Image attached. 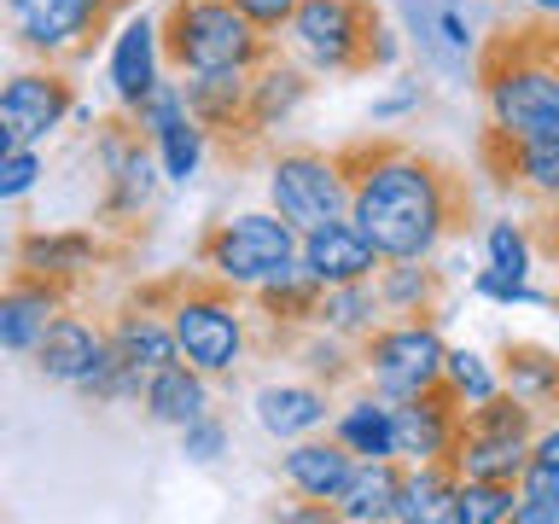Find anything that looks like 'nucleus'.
<instances>
[{
	"label": "nucleus",
	"instance_id": "1",
	"mask_svg": "<svg viewBox=\"0 0 559 524\" xmlns=\"http://www.w3.org/2000/svg\"><path fill=\"white\" fill-rule=\"evenodd\" d=\"M338 169L349 181V222L373 239V251L384 262L431 257V245L466 210L454 169L431 164V157H419L408 146H391V140L338 152Z\"/></svg>",
	"mask_w": 559,
	"mask_h": 524
},
{
	"label": "nucleus",
	"instance_id": "2",
	"mask_svg": "<svg viewBox=\"0 0 559 524\" xmlns=\"http://www.w3.org/2000/svg\"><path fill=\"white\" fill-rule=\"evenodd\" d=\"M484 99L507 140L559 146V64L542 29H507L484 47Z\"/></svg>",
	"mask_w": 559,
	"mask_h": 524
},
{
	"label": "nucleus",
	"instance_id": "3",
	"mask_svg": "<svg viewBox=\"0 0 559 524\" xmlns=\"http://www.w3.org/2000/svg\"><path fill=\"white\" fill-rule=\"evenodd\" d=\"M531 443H536V408H531V402H519L513 391H507V396L489 391L484 402L461 408L443 461L454 466V478L519 484L524 466H531Z\"/></svg>",
	"mask_w": 559,
	"mask_h": 524
},
{
	"label": "nucleus",
	"instance_id": "4",
	"mask_svg": "<svg viewBox=\"0 0 559 524\" xmlns=\"http://www.w3.org/2000/svg\"><path fill=\"white\" fill-rule=\"evenodd\" d=\"M157 35H164L169 64L192 70V76H204V70H251L274 52V41L234 0H175Z\"/></svg>",
	"mask_w": 559,
	"mask_h": 524
},
{
	"label": "nucleus",
	"instance_id": "5",
	"mask_svg": "<svg viewBox=\"0 0 559 524\" xmlns=\"http://www.w3.org/2000/svg\"><path fill=\"white\" fill-rule=\"evenodd\" d=\"M286 35L326 70H373L396 52L373 0H297Z\"/></svg>",
	"mask_w": 559,
	"mask_h": 524
},
{
	"label": "nucleus",
	"instance_id": "6",
	"mask_svg": "<svg viewBox=\"0 0 559 524\" xmlns=\"http://www.w3.org/2000/svg\"><path fill=\"white\" fill-rule=\"evenodd\" d=\"M199 257L216 279H227V286H262V279H274L280 269H292L297 227L286 216H234V222L210 227Z\"/></svg>",
	"mask_w": 559,
	"mask_h": 524
},
{
	"label": "nucleus",
	"instance_id": "7",
	"mask_svg": "<svg viewBox=\"0 0 559 524\" xmlns=\"http://www.w3.org/2000/svg\"><path fill=\"white\" fill-rule=\"evenodd\" d=\"M175 314V349L181 361H192L199 373H234L239 356H245V321L227 297V279L216 286H187L181 303L169 309Z\"/></svg>",
	"mask_w": 559,
	"mask_h": 524
},
{
	"label": "nucleus",
	"instance_id": "8",
	"mask_svg": "<svg viewBox=\"0 0 559 524\" xmlns=\"http://www.w3.org/2000/svg\"><path fill=\"white\" fill-rule=\"evenodd\" d=\"M269 192H274V210L297 227V234H309V227H321V222L349 210V181H344L338 157H321V152L274 157Z\"/></svg>",
	"mask_w": 559,
	"mask_h": 524
},
{
	"label": "nucleus",
	"instance_id": "9",
	"mask_svg": "<svg viewBox=\"0 0 559 524\" xmlns=\"http://www.w3.org/2000/svg\"><path fill=\"white\" fill-rule=\"evenodd\" d=\"M367 373H373L384 402H414L443 379V344L431 326H384L367 338Z\"/></svg>",
	"mask_w": 559,
	"mask_h": 524
},
{
	"label": "nucleus",
	"instance_id": "10",
	"mask_svg": "<svg viewBox=\"0 0 559 524\" xmlns=\"http://www.w3.org/2000/svg\"><path fill=\"white\" fill-rule=\"evenodd\" d=\"M70 105H76V94H70V82L59 70H24V76H12L0 87V122H7V134L17 146H35L41 134H52Z\"/></svg>",
	"mask_w": 559,
	"mask_h": 524
},
{
	"label": "nucleus",
	"instance_id": "11",
	"mask_svg": "<svg viewBox=\"0 0 559 524\" xmlns=\"http://www.w3.org/2000/svg\"><path fill=\"white\" fill-rule=\"evenodd\" d=\"M17 41L35 52H64L76 47L82 35H94L111 12V0H7Z\"/></svg>",
	"mask_w": 559,
	"mask_h": 524
},
{
	"label": "nucleus",
	"instance_id": "12",
	"mask_svg": "<svg viewBox=\"0 0 559 524\" xmlns=\"http://www.w3.org/2000/svg\"><path fill=\"white\" fill-rule=\"evenodd\" d=\"M379 262L384 257L373 251V239H367L356 222H344V216H332V222H321V227L304 234V269L321 279V286H356V279H373Z\"/></svg>",
	"mask_w": 559,
	"mask_h": 524
},
{
	"label": "nucleus",
	"instance_id": "13",
	"mask_svg": "<svg viewBox=\"0 0 559 524\" xmlns=\"http://www.w3.org/2000/svg\"><path fill=\"white\" fill-rule=\"evenodd\" d=\"M64 314V286L59 279H41V274H24L7 291H0V344L7 349H35V338Z\"/></svg>",
	"mask_w": 559,
	"mask_h": 524
},
{
	"label": "nucleus",
	"instance_id": "14",
	"mask_svg": "<svg viewBox=\"0 0 559 524\" xmlns=\"http://www.w3.org/2000/svg\"><path fill=\"white\" fill-rule=\"evenodd\" d=\"M99 356H105V332H94L87 321H76V314H59V321L35 338V367L59 384H82L99 367Z\"/></svg>",
	"mask_w": 559,
	"mask_h": 524
},
{
	"label": "nucleus",
	"instance_id": "15",
	"mask_svg": "<svg viewBox=\"0 0 559 524\" xmlns=\"http://www.w3.org/2000/svg\"><path fill=\"white\" fill-rule=\"evenodd\" d=\"M402 478L408 472L396 466V454H379V461H367L349 472V484H344V496L332 513L349 519V524H379V519H396V496H402Z\"/></svg>",
	"mask_w": 559,
	"mask_h": 524
},
{
	"label": "nucleus",
	"instance_id": "16",
	"mask_svg": "<svg viewBox=\"0 0 559 524\" xmlns=\"http://www.w3.org/2000/svg\"><path fill=\"white\" fill-rule=\"evenodd\" d=\"M280 472H286V484L297 489V496L309 501H338L349 472H356V454H349L338 437L332 443H297L286 461H280Z\"/></svg>",
	"mask_w": 559,
	"mask_h": 524
},
{
	"label": "nucleus",
	"instance_id": "17",
	"mask_svg": "<svg viewBox=\"0 0 559 524\" xmlns=\"http://www.w3.org/2000/svg\"><path fill=\"white\" fill-rule=\"evenodd\" d=\"M245 94H251L245 70H204V76L187 82V111L199 117L204 134H234V129H245Z\"/></svg>",
	"mask_w": 559,
	"mask_h": 524
},
{
	"label": "nucleus",
	"instance_id": "18",
	"mask_svg": "<svg viewBox=\"0 0 559 524\" xmlns=\"http://www.w3.org/2000/svg\"><path fill=\"white\" fill-rule=\"evenodd\" d=\"M146 414L157 426H192L199 414H210L204 373L192 361H169L157 373H146Z\"/></svg>",
	"mask_w": 559,
	"mask_h": 524
},
{
	"label": "nucleus",
	"instance_id": "19",
	"mask_svg": "<svg viewBox=\"0 0 559 524\" xmlns=\"http://www.w3.org/2000/svg\"><path fill=\"white\" fill-rule=\"evenodd\" d=\"M309 94V76L297 64L286 59H262V76H251V94H245V129L262 134V129H274L280 117H292L297 111V99Z\"/></svg>",
	"mask_w": 559,
	"mask_h": 524
},
{
	"label": "nucleus",
	"instance_id": "20",
	"mask_svg": "<svg viewBox=\"0 0 559 524\" xmlns=\"http://www.w3.org/2000/svg\"><path fill=\"white\" fill-rule=\"evenodd\" d=\"M105 344H111L134 373H157V367L181 361V349H175V326H164L146 309H140V314H117V326L105 332Z\"/></svg>",
	"mask_w": 559,
	"mask_h": 524
},
{
	"label": "nucleus",
	"instance_id": "21",
	"mask_svg": "<svg viewBox=\"0 0 559 524\" xmlns=\"http://www.w3.org/2000/svg\"><path fill=\"white\" fill-rule=\"evenodd\" d=\"M257 426L274 437H304L314 426H326V391H314V384H269V391H257Z\"/></svg>",
	"mask_w": 559,
	"mask_h": 524
},
{
	"label": "nucleus",
	"instance_id": "22",
	"mask_svg": "<svg viewBox=\"0 0 559 524\" xmlns=\"http://www.w3.org/2000/svg\"><path fill=\"white\" fill-rule=\"evenodd\" d=\"M99 245L94 234H29L24 245H17V269L24 274H41V279H76L82 269H94Z\"/></svg>",
	"mask_w": 559,
	"mask_h": 524
},
{
	"label": "nucleus",
	"instance_id": "23",
	"mask_svg": "<svg viewBox=\"0 0 559 524\" xmlns=\"http://www.w3.org/2000/svg\"><path fill=\"white\" fill-rule=\"evenodd\" d=\"M111 82H117L122 105H140V99H146V87L157 82V29L146 24V17L122 24L117 52H111Z\"/></svg>",
	"mask_w": 559,
	"mask_h": 524
},
{
	"label": "nucleus",
	"instance_id": "24",
	"mask_svg": "<svg viewBox=\"0 0 559 524\" xmlns=\"http://www.w3.org/2000/svg\"><path fill=\"white\" fill-rule=\"evenodd\" d=\"M519 507V489L513 484H496V478H454V496L443 507L449 524H501L513 519Z\"/></svg>",
	"mask_w": 559,
	"mask_h": 524
},
{
	"label": "nucleus",
	"instance_id": "25",
	"mask_svg": "<svg viewBox=\"0 0 559 524\" xmlns=\"http://www.w3.org/2000/svg\"><path fill=\"white\" fill-rule=\"evenodd\" d=\"M338 443L349 454H361V461H379V454H396V419H391V402H356V408H344L338 419Z\"/></svg>",
	"mask_w": 559,
	"mask_h": 524
},
{
	"label": "nucleus",
	"instance_id": "26",
	"mask_svg": "<svg viewBox=\"0 0 559 524\" xmlns=\"http://www.w3.org/2000/svg\"><path fill=\"white\" fill-rule=\"evenodd\" d=\"M507 391H513L519 402H554L559 396V356H548V349L536 344H507Z\"/></svg>",
	"mask_w": 559,
	"mask_h": 524
},
{
	"label": "nucleus",
	"instance_id": "27",
	"mask_svg": "<svg viewBox=\"0 0 559 524\" xmlns=\"http://www.w3.org/2000/svg\"><path fill=\"white\" fill-rule=\"evenodd\" d=\"M449 496H454V466L449 461H419L414 478H402L396 519H443Z\"/></svg>",
	"mask_w": 559,
	"mask_h": 524
},
{
	"label": "nucleus",
	"instance_id": "28",
	"mask_svg": "<svg viewBox=\"0 0 559 524\" xmlns=\"http://www.w3.org/2000/svg\"><path fill=\"white\" fill-rule=\"evenodd\" d=\"M379 303L384 309H402V314H419L437 303V274L419 269V257H396L379 279Z\"/></svg>",
	"mask_w": 559,
	"mask_h": 524
},
{
	"label": "nucleus",
	"instance_id": "29",
	"mask_svg": "<svg viewBox=\"0 0 559 524\" xmlns=\"http://www.w3.org/2000/svg\"><path fill=\"white\" fill-rule=\"evenodd\" d=\"M157 152H164V169L175 175V181H187V175L199 169V157H204V129H199V117H192V111L169 117L164 129H157Z\"/></svg>",
	"mask_w": 559,
	"mask_h": 524
},
{
	"label": "nucleus",
	"instance_id": "30",
	"mask_svg": "<svg viewBox=\"0 0 559 524\" xmlns=\"http://www.w3.org/2000/svg\"><path fill=\"white\" fill-rule=\"evenodd\" d=\"M513 524H559V466H524V496L513 507Z\"/></svg>",
	"mask_w": 559,
	"mask_h": 524
},
{
	"label": "nucleus",
	"instance_id": "31",
	"mask_svg": "<svg viewBox=\"0 0 559 524\" xmlns=\"http://www.w3.org/2000/svg\"><path fill=\"white\" fill-rule=\"evenodd\" d=\"M321 321L338 326V332H361L367 321H373V291H367V279H356V286H326Z\"/></svg>",
	"mask_w": 559,
	"mask_h": 524
},
{
	"label": "nucleus",
	"instance_id": "32",
	"mask_svg": "<svg viewBox=\"0 0 559 524\" xmlns=\"http://www.w3.org/2000/svg\"><path fill=\"white\" fill-rule=\"evenodd\" d=\"M443 384L461 402H484L489 391H496V379H489L484 356H472V349H443Z\"/></svg>",
	"mask_w": 559,
	"mask_h": 524
},
{
	"label": "nucleus",
	"instance_id": "33",
	"mask_svg": "<svg viewBox=\"0 0 559 524\" xmlns=\"http://www.w3.org/2000/svg\"><path fill=\"white\" fill-rule=\"evenodd\" d=\"M489 269H501V274H513V279H524V269H531V245H524V234H519L513 222L489 227Z\"/></svg>",
	"mask_w": 559,
	"mask_h": 524
},
{
	"label": "nucleus",
	"instance_id": "34",
	"mask_svg": "<svg viewBox=\"0 0 559 524\" xmlns=\"http://www.w3.org/2000/svg\"><path fill=\"white\" fill-rule=\"evenodd\" d=\"M35 175H41V157H35L29 146H12L7 157H0V199H17V192H29Z\"/></svg>",
	"mask_w": 559,
	"mask_h": 524
},
{
	"label": "nucleus",
	"instance_id": "35",
	"mask_svg": "<svg viewBox=\"0 0 559 524\" xmlns=\"http://www.w3.org/2000/svg\"><path fill=\"white\" fill-rule=\"evenodd\" d=\"M234 7L251 17V24L262 35H274V29H286L292 24V12H297V0H234Z\"/></svg>",
	"mask_w": 559,
	"mask_h": 524
},
{
	"label": "nucleus",
	"instance_id": "36",
	"mask_svg": "<svg viewBox=\"0 0 559 524\" xmlns=\"http://www.w3.org/2000/svg\"><path fill=\"white\" fill-rule=\"evenodd\" d=\"M181 437H187V454H192V461H216V454H222V443H227V437H222V426H216L210 414H199L192 426H181Z\"/></svg>",
	"mask_w": 559,
	"mask_h": 524
},
{
	"label": "nucleus",
	"instance_id": "37",
	"mask_svg": "<svg viewBox=\"0 0 559 524\" xmlns=\"http://www.w3.org/2000/svg\"><path fill=\"white\" fill-rule=\"evenodd\" d=\"M542 41H548V59L559 64V24H554V29H542Z\"/></svg>",
	"mask_w": 559,
	"mask_h": 524
},
{
	"label": "nucleus",
	"instance_id": "38",
	"mask_svg": "<svg viewBox=\"0 0 559 524\" xmlns=\"http://www.w3.org/2000/svg\"><path fill=\"white\" fill-rule=\"evenodd\" d=\"M536 12H548V17H559V0H531Z\"/></svg>",
	"mask_w": 559,
	"mask_h": 524
},
{
	"label": "nucleus",
	"instance_id": "39",
	"mask_svg": "<svg viewBox=\"0 0 559 524\" xmlns=\"http://www.w3.org/2000/svg\"><path fill=\"white\" fill-rule=\"evenodd\" d=\"M12 146H17V140H12V134H7V122H0V157H7V152H12Z\"/></svg>",
	"mask_w": 559,
	"mask_h": 524
}]
</instances>
